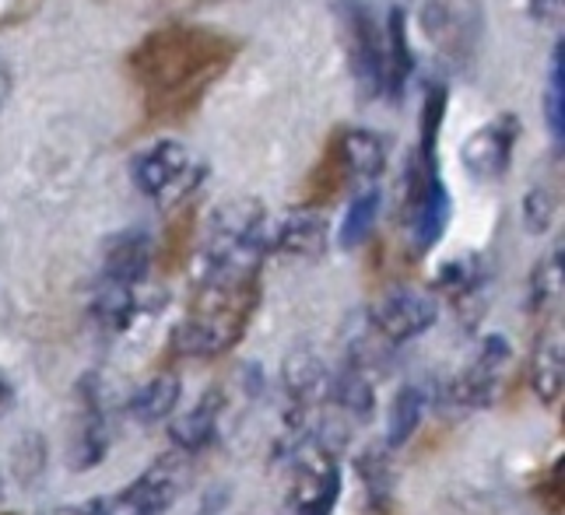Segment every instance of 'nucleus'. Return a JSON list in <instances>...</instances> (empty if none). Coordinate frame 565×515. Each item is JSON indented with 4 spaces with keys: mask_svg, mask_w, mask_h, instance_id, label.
<instances>
[{
    "mask_svg": "<svg viewBox=\"0 0 565 515\" xmlns=\"http://www.w3.org/2000/svg\"><path fill=\"white\" fill-rule=\"evenodd\" d=\"M257 299V273L207 270L177 330V351L193 358H214V354L232 351L243 341Z\"/></svg>",
    "mask_w": 565,
    "mask_h": 515,
    "instance_id": "1",
    "label": "nucleus"
},
{
    "mask_svg": "<svg viewBox=\"0 0 565 515\" xmlns=\"http://www.w3.org/2000/svg\"><path fill=\"white\" fill-rule=\"evenodd\" d=\"M218 64H225V50L198 32H162L148 39L145 50L134 56V71H141L154 92H180V85H190L198 74H207Z\"/></svg>",
    "mask_w": 565,
    "mask_h": 515,
    "instance_id": "2",
    "label": "nucleus"
},
{
    "mask_svg": "<svg viewBox=\"0 0 565 515\" xmlns=\"http://www.w3.org/2000/svg\"><path fill=\"white\" fill-rule=\"evenodd\" d=\"M404 217L422 253L439 243L446 222H450V193H446L439 169H436V144H428V141H422V151L412 162V175H407Z\"/></svg>",
    "mask_w": 565,
    "mask_h": 515,
    "instance_id": "3",
    "label": "nucleus"
},
{
    "mask_svg": "<svg viewBox=\"0 0 565 515\" xmlns=\"http://www.w3.org/2000/svg\"><path fill=\"white\" fill-rule=\"evenodd\" d=\"M190 481V452L172 449L159 455L138 481L127 484L116 502L106 505V515H166Z\"/></svg>",
    "mask_w": 565,
    "mask_h": 515,
    "instance_id": "4",
    "label": "nucleus"
},
{
    "mask_svg": "<svg viewBox=\"0 0 565 515\" xmlns=\"http://www.w3.org/2000/svg\"><path fill=\"white\" fill-rule=\"evenodd\" d=\"M338 460L320 442L299 449L285 494V515H330L338 505Z\"/></svg>",
    "mask_w": 565,
    "mask_h": 515,
    "instance_id": "5",
    "label": "nucleus"
},
{
    "mask_svg": "<svg viewBox=\"0 0 565 515\" xmlns=\"http://www.w3.org/2000/svg\"><path fill=\"white\" fill-rule=\"evenodd\" d=\"M134 183H138L151 201H177L193 183H198V169L183 144L159 141L148 148L138 162H134Z\"/></svg>",
    "mask_w": 565,
    "mask_h": 515,
    "instance_id": "6",
    "label": "nucleus"
},
{
    "mask_svg": "<svg viewBox=\"0 0 565 515\" xmlns=\"http://www.w3.org/2000/svg\"><path fill=\"white\" fill-rule=\"evenodd\" d=\"M439 305L433 294L415 288H394L386 291L373 309V326L386 344H404L412 336H422L436 323Z\"/></svg>",
    "mask_w": 565,
    "mask_h": 515,
    "instance_id": "7",
    "label": "nucleus"
},
{
    "mask_svg": "<svg viewBox=\"0 0 565 515\" xmlns=\"http://www.w3.org/2000/svg\"><path fill=\"white\" fill-rule=\"evenodd\" d=\"M341 14L348 25V50H352L359 85L365 92H383V29L359 0H344Z\"/></svg>",
    "mask_w": 565,
    "mask_h": 515,
    "instance_id": "8",
    "label": "nucleus"
},
{
    "mask_svg": "<svg viewBox=\"0 0 565 515\" xmlns=\"http://www.w3.org/2000/svg\"><path fill=\"white\" fill-rule=\"evenodd\" d=\"M77 396H82V410H77V425L71 434V470H92L109 452V425L95 375H85L82 386H77Z\"/></svg>",
    "mask_w": 565,
    "mask_h": 515,
    "instance_id": "9",
    "label": "nucleus"
},
{
    "mask_svg": "<svg viewBox=\"0 0 565 515\" xmlns=\"http://www.w3.org/2000/svg\"><path fill=\"white\" fill-rule=\"evenodd\" d=\"M510 358V344L502 336H489L481 344V354L475 358L471 368H463L457 379L450 383V400L460 407H484L495 400V389H499V372Z\"/></svg>",
    "mask_w": 565,
    "mask_h": 515,
    "instance_id": "10",
    "label": "nucleus"
},
{
    "mask_svg": "<svg viewBox=\"0 0 565 515\" xmlns=\"http://www.w3.org/2000/svg\"><path fill=\"white\" fill-rule=\"evenodd\" d=\"M516 141V120L502 116V120L481 127L471 141L463 144V165L471 169L478 180H499L510 165V151Z\"/></svg>",
    "mask_w": 565,
    "mask_h": 515,
    "instance_id": "11",
    "label": "nucleus"
},
{
    "mask_svg": "<svg viewBox=\"0 0 565 515\" xmlns=\"http://www.w3.org/2000/svg\"><path fill=\"white\" fill-rule=\"evenodd\" d=\"M151 249L141 232H127L120 239H113L106 249V267H103V285L113 288H138L148 273Z\"/></svg>",
    "mask_w": 565,
    "mask_h": 515,
    "instance_id": "12",
    "label": "nucleus"
},
{
    "mask_svg": "<svg viewBox=\"0 0 565 515\" xmlns=\"http://www.w3.org/2000/svg\"><path fill=\"white\" fill-rule=\"evenodd\" d=\"M222 407H225L222 389H207L198 400V407H193L186 418H180L177 425H172V439H177V449L201 452L214 439V431H218Z\"/></svg>",
    "mask_w": 565,
    "mask_h": 515,
    "instance_id": "13",
    "label": "nucleus"
},
{
    "mask_svg": "<svg viewBox=\"0 0 565 515\" xmlns=\"http://www.w3.org/2000/svg\"><path fill=\"white\" fill-rule=\"evenodd\" d=\"M275 249L291 256H320L327 249V217L317 211L288 214L275 232Z\"/></svg>",
    "mask_w": 565,
    "mask_h": 515,
    "instance_id": "14",
    "label": "nucleus"
},
{
    "mask_svg": "<svg viewBox=\"0 0 565 515\" xmlns=\"http://www.w3.org/2000/svg\"><path fill=\"white\" fill-rule=\"evenodd\" d=\"M407 74H412V50H407V32H404V14L390 11L386 29H383V92H401Z\"/></svg>",
    "mask_w": 565,
    "mask_h": 515,
    "instance_id": "15",
    "label": "nucleus"
},
{
    "mask_svg": "<svg viewBox=\"0 0 565 515\" xmlns=\"http://www.w3.org/2000/svg\"><path fill=\"white\" fill-rule=\"evenodd\" d=\"M177 400H180V379L172 372H166V375H154L151 383L138 389V396L130 400V414L141 425H154V421H166L169 414L177 410Z\"/></svg>",
    "mask_w": 565,
    "mask_h": 515,
    "instance_id": "16",
    "label": "nucleus"
},
{
    "mask_svg": "<svg viewBox=\"0 0 565 515\" xmlns=\"http://www.w3.org/2000/svg\"><path fill=\"white\" fill-rule=\"evenodd\" d=\"M341 165L352 175H362V180H376L386 165L383 141L369 130H348L341 137Z\"/></svg>",
    "mask_w": 565,
    "mask_h": 515,
    "instance_id": "17",
    "label": "nucleus"
},
{
    "mask_svg": "<svg viewBox=\"0 0 565 515\" xmlns=\"http://www.w3.org/2000/svg\"><path fill=\"white\" fill-rule=\"evenodd\" d=\"M534 389L544 404H555L562 396V333H544L534 347Z\"/></svg>",
    "mask_w": 565,
    "mask_h": 515,
    "instance_id": "18",
    "label": "nucleus"
},
{
    "mask_svg": "<svg viewBox=\"0 0 565 515\" xmlns=\"http://www.w3.org/2000/svg\"><path fill=\"white\" fill-rule=\"evenodd\" d=\"M394 463L386 460L383 449H369L359 460V478L365 484V512L394 505Z\"/></svg>",
    "mask_w": 565,
    "mask_h": 515,
    "instance_id": "19",
    "label": "nucleus"
},
{
    "mask_svg": "<svg viewBox=\"0 0 565 515\" xmlns=\"http://www.w3.org/2000/svg\"><path fill=\"white\" fill-rule=\"evenodd\" d=\"M422 410H425V393L418 386H404L397 396L390 400L386 414V442L390 446H404L422 425Z\"/></svg>",
    "mask_w": 565,
    "mask_h": 515,
    "instance_id": "20",
    "label": "nucleus"
},
{
    "mask_svg": "<svg viewBox=\"0 0 565 515\" xmlns=\"http://www.w3.org/2000/svg\"><path fill=\"white\" fill-rule=\"evenodd\" d=\"M330 393H334V400L344 407V410H352L355 418H369L373 414V386L365 383V375L362 368H348L341 372L334 383H330Z\"/></svg>",
    "mask_w": 565,
    "mask_h": 515,
    "instance_id": "21",
    "label": "nucleus"
},
{
    "mask_svg": "<svg viewBox=\"0 0 565 515\" xmlns=\"http://www.w3.org/2000/svg\"><path fill=\"white\" fill-rule=\"evenodd\" d=\"M376 211H380V193L369 190L362 196H355L352 207L344 214V225H341V246L352 249L359 246L369 232H373V222H376Z\"/></svg>",
    "mask_w": 565,
    "mask_h": 515,
    "instance_id": "22",
    "label": "nucleus"
},
{
    "mask_svg": "<svg viewBox=\"0 0 565 515\" xmlns=\"http://www.w3.org/2000/svg\"><path fill=\"white\" fill-rule=\"evenodd\" d=\"M548 130L562 144L565 141V61H562V43L555 50V67L548 82Z\"/></svg>",
    "mask_w": 565,
    "mask_h": 515,
    "instance_id": "23",
    "label": "nucleus"
},
{
    "mask_svg": "<svg viewBox=\"0 0 565 515\" xmlns=\"http://www.w3.org/2000/svg\"><path fill=\"white\" fill-rule=\"evenodd\" d=\"M541 498L548 502V508H552L555 515H562V463H555V466L548 470V484L541 487Z\"/></svg>",
    "mask_w": 565,
    "mask_h": 515,
    "instance_id": "24",
    "label": "nucleus"
},
{
    "mask_svg": "<svg viewBox=\"0 0 565 515\" xmlns=\"http://www.w3.org/2000/svg\"><path fill=\"white\" fill-rule=\"evenodd\" d=\"M534 14L541 18V22H558L562 18V0H534Z\"/></svg>",
    "mask_w": 565,
    "mask_h": 515,
    "instance_id": "25",
    "label": "nucleus"
},
{
    "mask_svg": "<svg viewBox=\"0 0 565 515\" xmlns=\"http://www.w3.org/2000/svg\"><path fill=\"white\" fill-rule=\"evenodd\" d=\"M8 95H11V71H8V61H4V56H0V109H4Z\"/></svg>",
    "mask_w": 565,
    "mask_h": 515,
    "instance_id": "26",
    "label": "nucleus"
},
{
    "mask_svg": "<svg viewBox=\"0 0 565 515\" xmlns=\"http://www.w3.org/2000/svg\"><path fill=\"white\" fill-rule=\"evenodd\" d=\"M53 515H106V505L103 502H92L85 508H61V512H53Z\"/></svg>",
    "mask_w": 565,
    "mask_h": 515,
    "instance_id": "27",
    "label": "nucleus"
}]
</instances>
